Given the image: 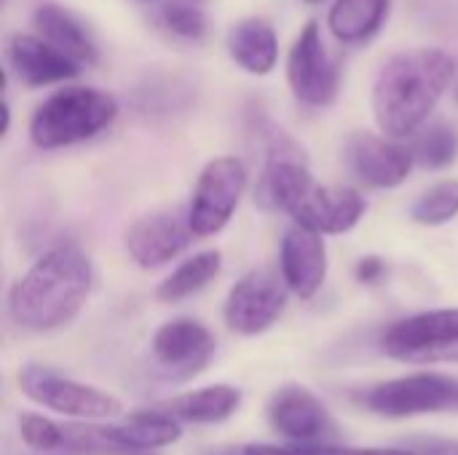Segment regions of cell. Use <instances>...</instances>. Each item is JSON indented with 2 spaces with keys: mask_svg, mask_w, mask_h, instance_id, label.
I'll return each mask as SVG.
<instances>
[{
  "mask_svg": "<svg viewBox=\"0 0 458 455\" xmlns=\"http://www.w3.org/2000/svg\"><path fill=\"white\" fill-rule=\"evenodd\" d=\"M266 166L255 190L263 209L284 212L293 225L319 236H341L365 217V198L352 188H325L314 180L303 150L276 126L263 131Z\"/></svg>",
  "mask_w": 458,
  "mask_h": 455,
  "instance_id": "obj_1",
  "label": "cell"
},
{
  "mask_svg": "<svg viewBox=\"0 0 458 455\" xmlns=\"http://www.w3.org/2000/svg\"><path fill=\"white\" fill-rule=\"evenodd\" d=\"M456 62L445 48L421 46L392 54L373 80V118L384 137H416L451 88Z\"/></svg>",
  "mask_w": 458,
  "mask_h": 455,
  "instance_id": "obj_2",
  "label": "cell"
},
{
  "mask_svg": "<svg viewBox=\"0 0 458 455\" xmlns=\"http://www.w3.org/2000/svg\"><path fill=\"white\" fill-rule=\"evenodd\" d=\"M94 287L91 257L72 241L40 255L8 292V316L19 330L54 333L67 327Z\"/></svg>",
  "mask_w": 458,
  "mask_h": 455,
  "instance_id": "obj_3",
  "label": "cell"
},
{
  "mask_svg": "<svg viewBox=\"0 0 458 455\" xmlns=\"http://www.w3.org/2000/svg\"><path fill=\"white\" fill-rule=\"evenodd\" d=\"M118 115V99L94 86H62L30 118V139L40 150L81 145L102 134Z\"/></svg>",
  "mask_w": 458,
  "mask_h": 455,
  "instance_id": "obj_4",
  "label": "cell"
},
{
  "mask_svg": "<svg viewBox=\"0 0 458 455\" xmlns=\"http://www.w3.org/2000/svg\"><path fill=\"white\" fill-rule=\"evenodd\" d=\"M16 383L32 405L75 421H105L123 410L121 400L113 394L43 365H24L16 375Z\"/></svg>",
  "mask_w": 458,
  "mask_h": 455,
  "instance_id": "obj_5",
  "label": "cell"
},
{
  "mask_svg": "<svg viewBox=\"0 0 458 455\" xmlns=\"http://www.w3.org/2000/svg\"><path fill=\"white\" fill-rule=\"evenodd\" d=\"M386 357L405 365H458V308L421 311L381 335Z\"/></svg>",
  "mask_w": 458,
  "mask_h": 455,
  "instance_id": "obj_6",
  "label": "cell"
},
{
  "mask_svg": "<svg viewBox=\"0 0 458 455\" xmlns=\"http://www.w3.org/2000/svg\"><path fill=\"white\" fill-rule=\"evenodd\" d=\"M360 405L384 418H416L458 410V378L445 373H411L362 392Z\"/></svg>",
  "mask_w": 458,
  "mask_h": 455,
  "instance_id": "obj_7",
  "label": "cell"
},
{
  "mask_svg": "<svg viewBox=\"0 0 458 455\" xmlns=\"http://www.w3.org/2000/svg\"><path fill=\"white\" fill-rule=\"evenodd\" d=\"M247 190V166L236 156H217L212 158L196 185L188 204V223L196 239L217 236L233 220L242 196Z\"/></svg>",
  "mask_w": 458,
  "mask_h": 455,
  "instance_id": "obj_8",
  "label": "cell"
},
{
  "mask_svg": "<svg viewBox=\"0 0 458 455\" xmlns=\"http://www.w3.org/2000/svg\"><path fill=\"white\" fill-rule=\"evenodd\" d=\"M290 287L284 284L282 274L268 268H258L244 274L225 298L223 319L231 333L255 338L271 330L287 308Z\"/></svg>",
  "mask_w": 458,
  "mask_h": 455,
  "instance_id": "obj_9",
  "label": "cell"
},
{
  "mask_svg": "<svg viewBox=\"0 0 458 455\" xmlns=\"http://www.w3.org/2000/svg\"><path fill=\"white\" fill-rule=\"evenodd\" d=\"M217 351V341L207 324L191 316L164 322L150 338L156 373L166 383H185L207 370Z\"/></svg>",
  "mask_w": 458,
  "mask_h": 455,
  "instance_id": "obj_10",
  "label": "cell"
},
{
  "mask_svg": "<svg viewBox=\"0 0 458 455\" xmlns=\"http://www.w3.org/2000/svg\"><path fill=\"white\" fill-rule=\"evenodd\" d=\"M287 83L306 107H330L341 91V67L327 54L319 24L306 21L287 54Z\"/></svg>",
  "mask_w": 458,
  "mask_h": 455,
  "instance_id": "obj_11",
  "label": "cell"
},
{
  "mask_svg": "<svg viewBox=\"0 0 458 455\" xmlns=\"http://www.w3.org/2000/svg\"><path fill=\"white\" fill-rule=\"evenodd\" d=\"M268 424L274 426L276 434L303 445H327L330 440L338 437V426L325 408V402L306 386L287 383L276 389L268 400Z\"/></svg>",
  "mask_w": 458,
  "mask_h": 455,
  "instance_id": "obj_12",
  "label": "cell"
},
{
  "mask_svg": "<svg viewBox=\"0 0 458 455\" xmlns=\"http://www.w3.org/2000/svg\"><path fill=\"white\" fill-rule=\"evenodd\" d=\"M191 241H196V236L191 231L188 212L156 209L131 223L123 247L140 268L156 271L177 260L191 247Z\"/></svg>",
  "mask_w": 458,
  "mask_h": 455,
  "instance_id": "obj_13",
  "label": "cell"
},
{
  "mask_svg": "<svg viewBox=\"0 0 458 455\" xmlns=\"http://www.w3.org/2000/svg\"><path fill=\"white\" fill-rule=\"evenodd\" d=\"M344 156H346L352 174L360 182L378 188V190L400 188L416 164L411 147L384 134H373V131H354L346 139Z\"/></svg>",
  "mask_w": 458,
  "mask_h": 455,
  "instance_id": "obj_14",
  "label": "cell"
},
{
  "mask_svg": "<svg viewBox=\"0 0 458 455\" xmlns=\"http://www.w3.org/2000/svg\"><path fill=\"white\" fill-rule=\"evenodd\" d=\"M279 274L293 295L311 300L327 279V244L319 233L293 225L279 247Z\"/></svg>",
  "mask_w": 458,
  "mask_h": 455,
  "instance_id": "obj_15",
  "label": "cell"
},
{
  "mask_svg": "<svg viewBox=\"0 0 458 455\" xmlns=\"http://www.w3.org/2000/svg\"><path fill=\"white\" fill-rule=\"evenodd\" d=\"M5 54L13 75L30 88L75 80L83 70V64H78L75 59H70L38 35H13L8 40Z\"/></svg>",
  "mask_w": 458,
  "mask_h": 455,
  "instance_id": "obj_16",
  "label": "cell"
},
{
  "mask_svg": "<svg viewBox=\"0 0 458 455\" xmlns=\"http://www.w3.org/2000/svg\"><path fill=\"white\" fill-rule=\"evenodd\" d=\"M35 35L75 59L78 64H94L99 51L86 21L59 3H40L32 13Z\"/></svg>",
  "mask_w": 458,
  "mask_h": 455,
  "instance_id": "obj_17",
  "label": "cell"
},
{
  "mask_svg": "<svg viewBox=\"0 0 458 455\" xmlns=\"http://www.w3.org/2000/svg\"><path fill=\"white\" fill-rule=\"evenodd\" d=\"M242 405V392L231 383H215L196 392H185L180 397L158 402L153 410L177 421V424H196V426H212L228 421Z\"/></svg>",
  "mask_w": 458,
  "mask_h": 455,
  "instance_id": "obj_18",
  "label": "cell"
},
{
  "mask_svg": "<svg viewBox=\"0 0 458 455\" xmlns=\"http://www.w3.org/2000/svg\"><path fill=\"white\" fill-rule=\"evenodd\" d=\"M228 56L236 67L250 75H268L279 62V38L271 21L260 16H247L228 29L225 38Z\"/></svg>",
  "mask_w": 458,
  "mask_h": 455,
  "instance_id": "obj_19",
  "label": "cell"
},
{
  "mask_svg": "<svg viewBox=\"0 0 458 455\" xmlns=\"http://www.w3.org/2000/svg\"><path fill=\"white\" fill-rule=\"evenodd\" d=\"M389 5V0H335L327 11V29L344 46H365L386 24Z\"/></svg>",
  "mask_w": 458,
  "mask_h": 455,
  "instance_id": "obj_20",
  "label": "cell"
},
{
  "mask_svg": "<svg viewBox=\"0 0 458 455\" xmlns=\"http://www.w3.org/2000/svg\"><path fill=\"white\" fill-rule=\"evenodd\" d=\"M223 271V255L217 249L196 252L193 257L182 260L158 287L156 298L161 303H180L193 295H199L204 287H209Z\"/></svg>",
  "mask_w": 458,
  "mask_h": 455,
  "instance_id": "obj_21",
  "label": "cell"
},
{
  "mask_svg": "<svg viewBox=\"0 0 458 455\" xmlns=\"http://www.w3.org/2000/svg\"><path fill=\"white\" fill-rule=\"evenodd\" d=\"M411 153L421 169L440 172L458 158V131L451 123H443V121L429 123L413 137Z\"/></svg>",
  "mask_w": 458,
  "mask_h": 455,
  "instance_id": "obj_22",
  "label": "cell"
},
{
  "mask_svg": "<svg viewBox=\"0 0 458 455\" xmlns=\"http://www.w3.org/2000/svg\"><path fill=\"white\" fill-rule=\"evenodd\" d=\"M193 102V88L180 78H150L137 86L134 105L142 113H174Z\"/></svg>",
  "mask_w": 458,
  "mask_h": 455,
  "instance_id": "obj_23",
  "label": "cell"
},
{
  "mask_svg": "<svg viewBox=\"0 0 458 455\" xmlns=\"http://www.w3.org/2000/svg\"><path fill=\"white\" fill-rule=\"evenodd\" d=\"M458 217V180H440L411 206V220L427 228L445 225Z\"/></svg>",
  "mask_w": 458,
  "mask_h": 455,
  "instance_id": "obj_24",
  "label": "cell"
},
{
  "mask_svg": "<svg viewBox=\"0 0 458 455\" xmlns=\"http://www.w3.org/2000/svg\"><path fill=\"white\" fill-rule=\"evenodd\" d=\"M161 24L177 35L180 40H204L207 35V13L196 5V3H182V0H172L158 11Z\"/></svg>",
  "mask_w": 458,
  "mask_h": 455,
  "instance_id": "obj_25",
  "label": "cell"
},
{
  "mask_svg": "<svg viewBox=\"0 0 458 455\" xmlns=\"http://www.w3.org/2000/svg\"><path fill=\"white\" fill-rule=\"evenodd\" d=\"M19 437L27 448H32L38 453L62 451V424H56L46 416H35V413L19 416Z\"/></svg>",
  "mask_w": 458,
  "mask_h": 455,
  "instance_id": "obj_26",
  "label": "cell"
},
{
  "mask_svg": "<svg viewBox=\"0 0 458 455\" xmlns=\"http://www.w3.org/2000/svg\"><path fill=\"white\" fill-rule=\"evenodd\" d=\"M311 455H416L411 448H349V445H314Z\"/></svg>",
  "mask_w": 458,
  "mask_h": 455,
  "instance_id": "obj_27",
  "label": "cell"
},
{
  "mask_svg": "<svg viewBox=\"0 0 458 455\" xmlns=\"http://www.w3.org/2000/svg\"><path fill=\"white\" fill-rule=\"evenodd\" d=\"M405 448H411L416 455H458V440L421 437V440H411Z\"/></svg>",
  "mask_w": 458,
  "mask_h": 455,
  "instance_id": "obj_28",
  "label": "cell"
},
{
  "mask_svg": "<svg viewBox=\"0 0 458 455\" xmlns=\"http://www.w3.org/2000/svg\"><path fill=\"white\" fill-rule=\"evenodd\" d=\"M354 276H357V282H362V284H378V282L386 276V263H384L381 257H376V255H368V257H362V260L357 263Z\"/></svg>",
  "mask_w": 458,
  "mask_h": 455,
  "instance_id": "obj_29",
  "label": "cell"
},
{
  "mask_svg": "<svg viewBox=\"0 0 458 455\" xmlns=\"http://www.w3.org/2000/svg\"><path fill=\"white\" fill-rule=\"evenodd\" d=\"M236 455H311L306 448H282V445H266V442H255V445H244L239 448Z\"/></svg>",
  "mask_w": 458,
  "mask_h": 455,
  "instance_id": "obj_30",
  "label": "cell"
},
{
  "mask_svg": "<svg viewBox=\"0 0 458 455\" xmlns=\"http://www.w3.org/2000/svg\"><path fill=\"white\" fill-rule=\"evenodd\" d=\"M8 126H11V107L8 99H3V137L8 134Z\"/></svg>",
  "mask_w": 458,
  "mask_h": 455,
  "instance_id": "obj_31",
  "label": "cell"
},
{
  "mask_svg": "<svg viewBox=\"0 0 458 455\" xmlns=\"http://www.w3.org/2000/svg\"><path fill=\"white\" fill-rule=\"evenodd\" d=\"M182 3H196V5H199V3H201V0H182Z\"/></svg>",
  "mask_w": 458,
  "mask_h": 455,
  "instance_id": "obj_32",
  "label": "cell"
},
{
  "mask_svg": "<svg viewBox=\"0 0 458 455\" xmlns=\"http://www.w3.org/2000/svg\"><path fill=\"white\" fill-rule=\"evenodd\" d=\"M306 3H311V5H314V3H322V0H306Z\"/></svg>",
  "mask_w": 458,
  "mask_h": 455,
  "instance_id": "obj_33",
  "label": "cell"
},
{
  "mask_svg": "<svg viewBox=\"0 0 458 455\" xmlns=\"http://www.w3.org/2000/svg\"><path fill=\"white\" fill-rule=\"evenodd\" d=\"M456 102H458V88H456Z\"/></svg>",
  "mask_w": 458,
  "mask_h": 455,
  "instance_id": "obj_34",
  "label": "cell"
},
{
  "mask_svg": "<svg viewBox=\"0 0 458 455\" xmlns=\"http://www.w3.org/2000/svg\"><path fill=\"white\" fill-rule=\"evenodd\" d=\"M142 455H153V453H142Z\"/></svg>",
  "mask_w": 458,
  "mask_h": 455,
  "instance_id": "obj_35",
  "label": "cell"
}]
</instances>
